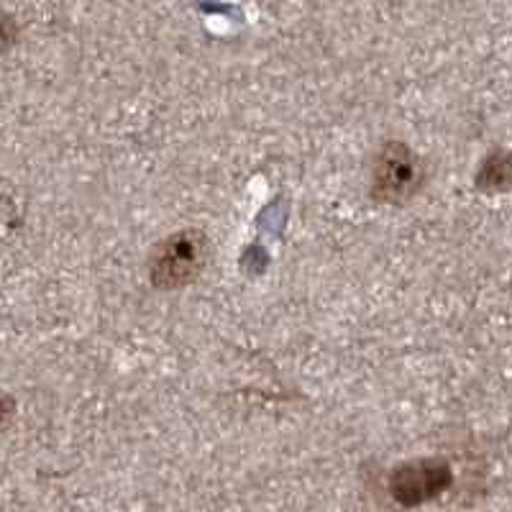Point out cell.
Here are the masks:
<instances>
[{"label": "cell", "mask_w": 512, "mask_h": 512, "mask_svg": "<svg viewBox=\"0 0 512 512\" xmlns=\"http://www.w3.org/2000/svg\"><path fill=\"white\" fill-rule=\"evenodd\" d=\"M210 239L200 228H185L154 246L149 256V280L157 290H182L205 272Z\"/></svg>", "instance_id": "cell-1"}, {"label": "cell", "mask_w": 512, "mask_h": 512, "mask_svg": "<svg viewBox=\"0 0 512 512\" xmlns=\"http://www.w3.org/2000/svg\"><path fill=\"white\" fill-rule=\"evenodd\" d=\"M425 162L405 141H384L374 154L369 195L382 205H405L423 190Z\"/></svg>", "instance_id": "cell-2"}, {"label": "cell", "mask_w": 512, "mask_h": 512, "mask_svg": "<svg viewBox=\"0 0 512 512\" xmlns=\"http://www.w3.org/2000/svg\"><path fill=\"white\" fill-rule=\"evenodd\" d=\"M448 482H451V472L443 461H408L390 474V495L400 505L415 507L441 495Z\"/></svg>", "instance_id": "cell-3"}, {"label": "cell", "mask_w": 512, "mask_h": 512, "mask_svg": "<svg viewBox=\"0 0 512 512\" xmlns=\"http://www.w3.org/2000/svg\"><path fill=\"white\" fill-rule=\"evenodd\" d=\"M11 418H13V400L0 392V428H6Z\"/></svg>", "instance_id": "cell-4"}]
</instances>
